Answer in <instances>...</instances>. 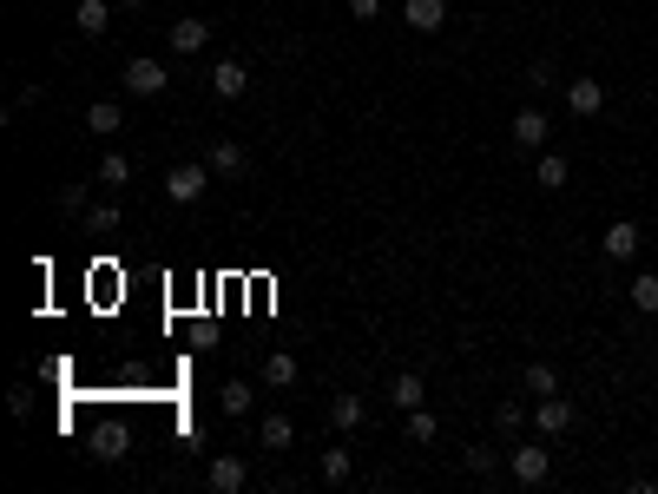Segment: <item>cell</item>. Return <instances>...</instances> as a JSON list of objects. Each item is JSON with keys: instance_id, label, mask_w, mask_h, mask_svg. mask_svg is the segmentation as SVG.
Returning a JSON list of instances; mask_svg holds the SVG:
<instances>
[{"instance_id": "cell-1", "label": "cell", "mask_w": 658, "mask_h": 494, "mask_svg": "<svg viewBox=\"0 0 658 494\" xmlns=\"http://www.w3.org/2000/svg\"><path fill=\"white\" fill-rule=\"evenodd\" d=\"M507 475H514L520 488H540V481L553 475V448L547 442H507Z\"/></svg>"}, {"instance_id": "cell-2", "label": "cell", "mask_w": 658, "mask_h": 494, "mask_svg": "<svg viewBox=\"0 0 658 494\" xmlns=\"http://www.w3.org/2000/svg\"><path fill=\"white\" fill-rule=\"evenodd\" d=\"M119 80H126V93H132V99H158L165 86H172V73H165L158 60H145V53H139V60H126V73H119Z\"/></svg>"}, {"instance_id": "cell-3", "label": "cell", "mask_w": 658, "mask_h": 494, "mask_svg": "<svg viewBox=\"0 0 658 494\" xmlns=\"http://www.w3.org/2000/svg\"><path fill=\"white\" fill-rule=\"evenodd\" d=\"M204 185H211V165H172V172H165V198H172V205H198Z\"/></svg>"}, {"instance_id": "cell-4", "label": "cell", "mask_w": 658, "mask_h": 494, "mask_svg": "<svg viewBox=\"0 0 658 494\" xmlns=\"http://www.w3.org/2000/svg\"><path fill=\"white\" fill-rule=\"evenodd\" d=\"M204 481H211L218 494H244L251 488V462H244V455H218V462L204 468Z\"/></svg>"}, {"instance_id": "cell-5", "label": "cell", "mask_w": 658, "mask_h": 494, "mask_svg": "<svg viewBox=\"0 0 658 494\" xmlns=\"http://www.w3.org/2000/svg\"><path fill=\"white\" fill-rule=\"evenodd\" d=\"M599 106H606V86H599L593 73H580V80H566V112H573V119H593Z\"/></svg>"}, {"instance_id": "cell-6", "label": "cell", "mask_w": 658, "mask_h": 494, "mask_svg": "<svg viewBox=\"0 0 658 494\" xmlns=\"http://www.w3.org/2000/svg\"><path fill=\"white\" fill-rule=\"evenodd\" d=\"M211 93H218V99H244V93H251V66H244V60H218V66H211Z\"/></svg>"}, {"instance_id": "cell-7", "label": "cell", "mask_w": 658, "mask_h": 494, "mask_svg": "<svg viewBox=\"0 0 658 494\" xmlns=\"http://www.w3.org/2000/svg\"><path fill=\"white\" fill-rule=\"evenodd\" d=\"M547 112H540V106H520L514 112V145H520V152H540V145H547Z\"/></svg>"}, {"instance_id": "cell-8", "label": "cell", "mask_w": 658, "mask_h": 494, "mask_svg": "<svg viewBox=\"0 0 658 494\" xmlns=\"http://www.w3.org/2000/svg\"><path fill=\"white\" fill-rule=\"evenodd\" d=\"M599 251L612 257V264H632V257H639V224H606V238H599Z\"/></svg>"}, {"instance_id": "cell-9", "label": "cell", "mask_w": 658, "mask_h": 494, "mask_svg": "<svg viewBox=\"0 0 658 494\" xmlns=\"http://www.w3.org/2000/svg\"><path fill=\"white\" fill-rule=\"evenodd\" d=\"M402 20L415 33H441L448 27V0H402Z\"/></svg>"}, {"instance_id": "cell-10", "label": "cell", "mask_w": 658, "mask_h": 494, "mask_svg": "<svg viewBox=\"0 0 658 494\" xmlns=\"http://www.w3.org/2000/svg\"><path fill=\"white\" fill-rule=\"evenodd\" d=\"M112 7H119V0H73V27L86 33V40H99V33L112 27Z\"/></svg>"}, {"instance_id": "cell-11", "label": "cell", "mask_w": 658, "mask_h": 494, "mask_svg": "<svg viewBox=\"0 0 658 494\" xmlns=\"http://www.w3.org/2000/svg\"><path fill=\"white\" fill-rule=\"evenodd\" d=\"M533 429H540V435H566V429H573V402H566V396H540Z\"/></svg>"}, {"instance_id": "cell-12", "label": "cell", "mask_w": 658, "mask_h": 494, "mask_svg": "<svg viewBox=\"0 0 658 494\" xmlns=\"http://www.w3.org/2000/svg\"><path fill=\"white\" fill-rule=\"evenodd\" d=\"M93 185H106V192H126V185H132V159H126V152H106V159L93 165Z\"/></svg>"}, {"instance_id": "cell-13", "label": "cell", "mask_w": 658, "mask_h": 494, "mask_svg": "<svg viewBox=\"0 0 658 494\" xmlns=\"http://www.w3.org/2000/svg\"><path fill=\"white\" fill-rule=\"evenodd\" d=\"M211 47V20H172V53H204Z\"/></svg>"}, {"instance_id": "cell-14", "label": "cell", "mask_w": 658, "mask_h": 494, "mask_svg": "<svg viewBox=\"0 0 658 494\" xmlns=\"http://www.w3.org/2000/svg\"><path fill=\"white\" fill-rule=\"evenodd\" d=\"M257 442H264L270 455H283V448L297 442V422H290V415H264V422H257Z\"/></svg>"}, {"instance_id": "cell-15", "label": "cell", "mask_w": 658, "mask_h": 494, "mask_svg": "<svg viewBox=\"0 0 658 494\" xmlns=\"http://www.w3.org/2000/svg\"><path fill=\"white\" fill-rule=\"evenodd\" d=\"M316 475H323L329 488H343V481L356 475V455H349L343 442H336V448H323V462H316Z\"/></svg>"}, {"instance_id": "cell-16", "label": "cell", "mask_w": 658, "mask_h": 494, "mask_svg": "<svg viewBox=\"0 0 658 494\" xmlns=\"http://www.w3.org/2000/svg\"><path fill=\"white\" fill-rule=\"evenodd\" d=\"M329 422H336L343 435H356L362 422H369V402H362V396H336V402H329Z\"/></svg>"}, {"instance_id": "cell-17", "label": "cell", "mask_w": 658, "mask_h": 494, "mask_svg": "<svg viewBox=\"0 0 658 494\" xmlns=\"http://www.w3.org/2000/svg\"><path fill=\"white\" fill-rule=\"evenodd\" d=\"M422 396H428V383H422V376H415V369H402V376H395V383H389V402H395V409H422Z\"/></svg>"}, {"instance_id": "cell-18", "label": "cell", "mask_w": 658, "mask_h": 494, "mask_svg": "<svg viewBox=\"0 0 658 494\" xmlns=\"http://www.w3.org/2000/svg\"><path fill=\"white\" fill-rule=\"evenodd\" d=\"M204 165H211V172H218V178H237V172H244V165H251V159H244V145H237V139H218V145H211V159H204Z\"/></svg>"}, {"instance_id": "cell-19", "label": "cell", "mask_w": 658, "mask_h": 494, "mask_svg": "<svg viewBox=\"0 0 658 494\" xmlns=\"http://www.w3.org/2000/svg\"><path fill=\"white\" fill-rule=\"evenodd\" d=\"M533 185H540V192H566V159L560 152H540V159H533Z\"/></svg>"}, {"instance_id": "cell-20", "label": "cell", "mask_w": 658, "mask_h": 494, "mask_svg": "<svg viewBox=\"0 0 658 494\" xmlns=\"http://www.w3.org/2000/svg\"><path fill=\"white\" fill-rule=\"evenodd\" d=\"M520 389H527L533 402H540V396H560V376H553V363H527V369H520Z\"/></svg>"}, {"instance_id": "cell-21", "label": "cell", "mask_w": 658, "mask_h": 494, "mask_svg": "<svg viewBox=\"0 0 658 494\" xmlns=\"http://www.w3.org/2000/svg\"><path fill=\"white\" fill-rule=\"evenodd\" d=\"M126 429H119V422H99V429H93V455H99V462H119V455H126Z\"/></svg>"}, {"instance_id": "cell-22", "label": "cell", "mask_w": 658, "mask_h": 494, "mask_svg": "<svg viewBox=\"0 0 658 494\" xmlns=\"http://www.w3.org/2000/svg\"><path fill=\"white\" fill-rule=\"evenodd\" d=\"M86 126H93V132H99V139H112V132L126 126V112L112 106V99H93V106H86Z\"/></svg>"}, {"instance_id": "cell-23", "label": "cell", "mask_w": 658, "mask_h": 494, "mask_svg": "<svg viewBox=\"0 0 658 494\" xmlns=\"http://www.w3.org/2000/svg\"><path fill=\"white\" fill-rule=\"evenodd\" d=\"M290 383H297V356H264V389H290Z\"/></svg>"}, {"instance_id": "cell-24", "label": "cell", "mask_w": 658, "mask_h": 494, "mask_svg": "<svg viewBox=\"0 0 658 494\" xmlns=\"http://www.w3.org/2000/svg\"><path fill=\"white\" fill-rule=\"evenodd\" d=\"M218 409L231 415V422H244V415H251V383H224L218 389Z\"/></svg>"}, {"instance_id": "cell-25", "label": "cell", "mask_w": 658, "mask_h": 494, "mask_svg": "<svg viewBox=\"0 0 658 494\" xmlns=\"http://www.w3.org/2000/svg\"><path fill=\"white\" fill-rule=\"evenodd\" d=\"M632 310L658 317V271H639V277H632Z\"/></svg>"}, {"instance_id": "cell-26", "label": "cell", "mask_w": 658, "mask_h": 494, "mask_svg": "<svg viewBox=\"0 0 658 494\" xmlns=\"http://www.w3.org/2000/svg\"><path fill=\"white\" fill-rule=\"evenodd\" d=\"M494 429H501V435H520V429H527V409H520V402H501V409H494Z\"/></svg>"}, {"instance_id": "cell-27", "label": "cell", "mask_w": 658, "mask_h": 494, "mask_svg": "<svg viewBox=\"0 0 658 494\" xmlns=\"http://www.w3.org/2000/svg\"><path fill=\"white\" fill-rule=\"evenodd\" d=\"M520 80H527V86H533V93H547V86H553V80H560V66H553V60H533V66H527V73H520Z\"/></svg>"}, {"instance_id": "cell-28", "label": "cell", "mask_w": 658, "mask_h": 494, "mask_svg": "<svg viewBox=\"0 0 658 494\" xmlns=\"http://www.w3.org/2000/svg\"><path fill=\"white\" fill-rule=\"evenodd\" d=\"M408 442H435V415L428 409H408Z\"/></svg>"}, {"instance_id": "cell-29", "label": "cell", "mask_w": 658, "mask_h": 494, "mask_svg": "<svg viewBox=\"0 0 658 494\" xmlns=\"http://www.w3.org/2000/svg\"><path fill=\"white\" fill-rule=\"evenodd\" d=\"M86 231H119V205H93L86 211Z\"/></svg>"}, {"instance_id": "cell-30", "label": "cell", "mask_w": 658, "mask_h": 494, "mask_svg": "<svg viewBox=\"0 0 658 494\" xmlns=\"http://www.w3.org/2000/svg\"><path fill=\"white\" fill-rule=\"evenodd\" d=\"M468 468H474V475H494V468H501V455H494V448H468Z\"/></svg>"}, {"instance_id": "cell-31", "label": "cell", "mask_w": 658, "mask_h": 494, "mask_svg": "<svg viewBox=\"0 0 658 494\" xmlns=\"http://www.w3.org/2000/svg\"><path fill=\"white\" fill-rule=\"evenodd\" d=\"M349 14H356V20H376V14H382V0H349Z\"/></svg>"}, {"instance_id": "cell-32", "label": "cell", "mask_w": 658, "mask_h": 494, "mask_svg": "<svg viewBox=\"0 0 658 494\" xmlns=\"http://www.w3.org/2000/svg\"><path fill=\"white\" fill-rule=\"evenodd\" d=\"M119 7H126V14H139V7H145V0H119Z\"/></svg>"}]
</instances>
